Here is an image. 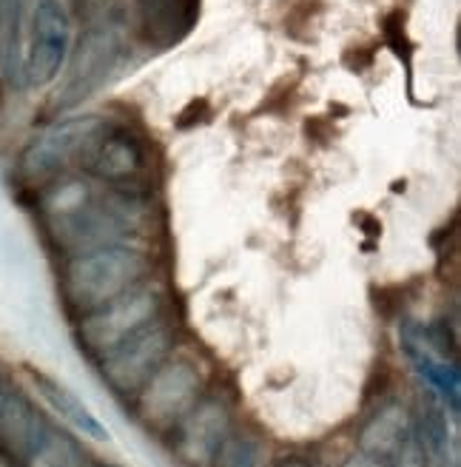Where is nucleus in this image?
<instances>
[{
	"label": "nucleus",
	"instance_id": "f257e3e1",
	"mask_svg": "<svg viewBox=\"0 0 461 467\" xmlns=\"http://www.w3.org/2000/svg\"><path fill=\"white\" fill-rule=\"evenodd\" d=\"M40 217L49 240L68 256H75L100 245L126 243L140 223V200L134 192H97L88 180L66 177L46 185Z\"/></svg>",
	"mask_w": 461,
	"mask_h": 467
},
{
	"label": "nucleus",
	"instance_id": "f03ea898",
	"mask_svg": "<svg viewBox=\"0 0 461 467\" xmlns=\"http://www.w3.org/2000/svg\"><path fill=\"white\" fill-rule=\"evenodd\" d=\"M151 260L143 248L131 243L100 245L75 256L63 265V296L77 314H91L118 296L146 283Z\"/></svg>",
	"mask_w": 461,
	"mask_h": 467
},
{
	"label": "nucleus",
	"instance_id": "7ed1b4c3",
	"mask_svg": "<svg viewBox=\"0 0 461 467\" xmlns=\"http://www.w3.org/2000/svg\"><path fill=\"white\" fill-rule=\"evenodd\" d=\"M126 55V23L114 17H100L83 32L75 57L68 63L66 80L57 88V109H72L100 91L108 78L118 72Z\"/></svg>",
	"mask_w": 461,
	"mask_h": 467
},
{
	"label": "nucleus",
	"instance_id": "20e7f679",
	"mask_svg": "<svg viewBox=\"0 0 461 467\" xmlns=\"http://www.w3.org/2000/svg\"><path fill=\"white\" fill-rule=\"evenodd\" d=\"M72 46V15L63 0H26V88L46 86L57 78Z\"/></svg>",
	"mask_w": 461,
	"mask_h": 467
},
{
	"label": "nucleus",
	"instance_id": "39448f33",
	"mask_svg": "<svg viewBox=\"0 0 461 467\" xmlns=\"http://www.w3.org/2000/svg\"><path fill=\"white\" fill-rule=\"evenodd\" d=\"M159 311H163V299L149 283H143L134 291L108 302V306L86 314L77 328L80 345L91 357L100 359L111 348H118L137 331H143L146 325L159 319Z\"/></svg>",
	"mask_w": 461,
	"mask_h": 467
},
{
	"label": "nucleus",
	"instance_id": "423d86ee",
	"mask_svg": "<svg viewBox=\"0 0 461 467\" xmlns=\"http://www.w3.org/2000/svg\"><path fill=\"white\" fill-rule=\"evenodd\" d=\"M174 334L163 319H154L108 354L100 357V373L118 396H137L171 354Z\"/></svg>",
	"mask_w": 461,
	"mask_h": 467
},
{
	"label": "nucleus",
	"instance_id": "0eeeda50",
	"mask_svg": "<svg viewBox=\"0 0 461 467\" xmlns=\"http://www.w3.org/2000/svg\"><path fill=\"white\" fill-rule=\"evenodd\" d=\"M108 120L97 114L66 117V120L46 129L37 140L23 149L20 154V174L29 182H49L55 180L68 162H77L86 146Z\"/></svg>",
	"mask_w": 461,
	"mask_h": 467
},
{
	"label": "nucleus",
	"instance_id": "6e6552de",
	"mask_svg": "<svg viewBox=\"0 0 461 467\" xmlns=\"http://www.w3.org/2000/svg\"><path fill=\"white\" fill-rule=\"evenodd\" d=\"M77 162L91 180L108 185V189L131 192L149 169V151L134 131L106 123Z\"/></svg>",
	"mask_w": 461,
	"mask_h": 467
},
{
	"label": "nucleus",
	"instance_id": "1a4fd4ad",
	"mask_svg": "<svg viewBox=\"0 0 461 467\" xmlns=\"http://www.w3.org/2000/svg\"><path fill=\"white\" fill-rule=\"evenodd\" d=\"M399 339H402V350L407 362L416 368L422 382L430 388L433 400L456 419L458 402H461V377H458L453 350H447V342L442 339V334L425 328L419 322H407L402 325Z\"/></svg>",
	"mask_w": 461,
	"mask_h": 467
},
{
	"label": "nucleus",
	"instance_id": "9d476101",
	"mask_svg": "<svg viewBox=\"0 0 461 467\" xmlns=\"http://www.w3.org/2000/svg\"><path fill=\"white\" fill-rule=\"evenodd\" d=\"M200 396V373L191 362L166 359L137 393V413L149 425H177Z\"/></svg>",
	"mask_w": 461,
	"mask_h": 467
},
{
	"label": "nucleus",
	"instance_id": "9b49d317",
	"mask_svg": "<svg viewBox=\"0 0 461 467\" xmlns=\"http://www.w3.org/2000/svg\"><path fill=\"white\" fill-rule=\"evenodd\" d=\"M230 433V416L220 400H202L177 422L174 451L191 467H209L217 448Z\"/></svg>",
	"mask_w": 461,
	"mask_h": 467
},
{
	"label": "nucleus",
	"instance_id": "f8f14e48",
	"mask_svg": "<svg viewBox=\"0 0 461 467\" xmlns=\"http://www.w3.org/2000/svg\"><path fill=\"white\" fill-rule=\"evenodd\" d=\"M200 15V0H134L131 29L149 49L166 52L186 37Z\"/></svg>",
	"mask_w": 461,
	"mask_h": 467
},
{
	"label": "nucleus",
	"instance_id": "ddd939ff",
	"mask_svg": "<svg viewBox=\"0 0 461 467\" xmlns=\"http://www.w3.org/2000/svg\"><path fill=\"white\" fill-rule=\"evenodd\" d=\"M52 433L46 431L35 408L17 393H0V448L15 459H32Z\"/></svg>",
	"mask_w": 461,
	"mask_h": 467
},
{
	"label": "nucleus",
	"instance_id": "4468645a",
	"mask_svg": "<svg viewBox=\"0 0 461 467\" xmlns=\"http://www.w3.org/2000/svg\"><path fill=\"white\" fill-rule=\"evenodd\" d=\"M26 0H0V78L15 88H26Z\"/></svg>",
	"mask_w": 461,
	"mask_h": 467
},
{
	"label": "nucleus",
	"instance_id": "2eb2a0df",
	"mask_svg": "<svg viewBox=\"0 0 461 467\" xmlns=\"http://www.w3.org/2000/svg\"><path fill=\"white\" fill-rule=\"evenodd\" d=\"M410 431H413L410 413L402 405L390 402V405L379 408V413L364 425V431L359 436V448H362L364 456L387 462L405 445V439L410 436Z\"/></svg>",
	"mask_w": 461,
	"mask_h": 467
},
{
	"label": "nucleus",
	"instance_id": "dca6fc26",
	"mask_svg": "<svg viewBox=\"0 0 461 467\" xmlns=\"http://www.w3.org/2000/svg\"><path fill=\"white\" fill-rule=\"evenodd\" d=\"M35 388H37V393L43 396V400L55 408V413H60L75 431H80L88 439H97V441L108 439V431L100 425V419L91 413L68 388H63L60 382H55L49 377H40V373H35Z\"/></svg>",
	"mask_w": 461,
	"mask_h": 467
},
{
	"label": "nucleus",
	"instance_id": "f3484780",
	"mask_svg": "<svg viewBox=\"0 0 461 467\" xmlns=\"http://www.w3.org/2000/svg\"><path fill=\"white\" fill-rule=\"evenodd\" d=\"M209 467H260V445L251 436L228 433Z\"/></svg>",
	"mask_w": 461,
	"mask_h": 467
},
{
	"label": "nucleus",
	"instance_id": "a211bd4d",
	"mask_svg": "<svg viewBox=\"0 0 461 467\" xmlns=\"http://www.w3.org/2000/svg\"><path fill=\"white\" fill-rule=\"evenodd\" d=\"M390 467H433V462H430V456H427V451H425V445L419 441V436L410 431V436L405 439V445L390 456Z\"/></svg>",
	"mask_w": 461,
	"mask_h": 467
},
{
	"label": "nucleus",
	"instance_id": "6ab92c4d",
	"mask_svg": "<svg viewBox=\"0 0 461 467\" xmlns=\"http://www.w3.org/2000/svg\"><path fill=\"white\" fill-rule=\"evenodd\" d=\"M342 467H384V462H379V459H371V456L359 453V456H353V459L344 462Z\"/></svg>",
	"mask_w": 461,
	"mask_h": 467
},
{
	"label": "nucleus",
	"instance_id": "aec40b11",
	"mask_svg": "<svg viewBox=\"0 0 461 467\" xmlns=\"http://www.w3.org/2000/svg\"><path fill=\"white\" fill-rule=\"evenodd\" d=\"M276 467H313V464L305 462V459H299V456H291V459H282Z\"/></svg>",
	"mask_w": 461,
	"mask_h": 467
},
{
	"label": "nucleus",
	"instance_id": "412c9836",
	"mask_svg": "<svg viewBox=\"0 0 461 467\" xmlns=\"http://www.w3.org/2000/svg\"><path fill=\"white\" fill-rule=\"evenodd\" d=\"M0 467H20V459H15L12 453H6L0 448Z\"/></svg>",
	"mask_w": 461,
	"mask_h": 467
},
{
	"label": "nucleus",
	"instance_id": "4be33fe9",
	"mask_svg": "<svg viewBox=\"0 0 461 467\" xmlns=\"http://www.w3.org/2000/svg\"><path fill=\"white\" fill-rule=\"evenodd\" d=\"M83 467H118V464H106V462H97V464H83Z\"/></svg>",
	"mask_w": 461,
	"mask_h": 467
},
{
	"label": "nucleus",
	"instance_id": "5701e85b",
	"mask_svg": "<svg viewBox=\"0 0 461 467\" xmlns=\"http://www.w3.org/2000/svg\"><path fill=\"white\" fill-rule=\"evenodd\" d=\"M0 393H4V390H0Z\"/></svg>",
	"mask_w": 461,
	"mask_h": 467
}]
</instances>
